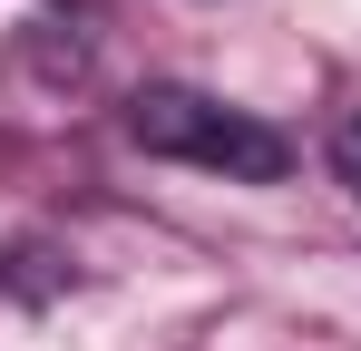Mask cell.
Returning <instances> with one entry per match:
<instances>
[{"label": "cell", "mask_w": 361, "mask_h": 351, "mask_svg": "<svg viewBox=\"0 0 361 351\" xmlns=\"http://www.w3.org/2000/svg\"><path fill=\"white\" fill-rule=\"evenodd\" d=\"M127 137L147 156H166V166H205V176H235V185H274V176L293 166L283 127L225 108L205 88H137L127 98Z\"/></svg>", "instance_id": "cell-1"}, {"label": "cell", "mask_w": 361, "mask_h": 351, "mask_svg": "<svg viewBox=\"0 0 361 351\" xmlns=\"http://www.w3.org/2000/svg\"><path fill=\"white\" fill-rule=\"evenodd\" d=\"M332 166H342V185L361 195V117H342V137H332Z\"/></svg>", "instance_id": "cell-2"}]
</instances>
